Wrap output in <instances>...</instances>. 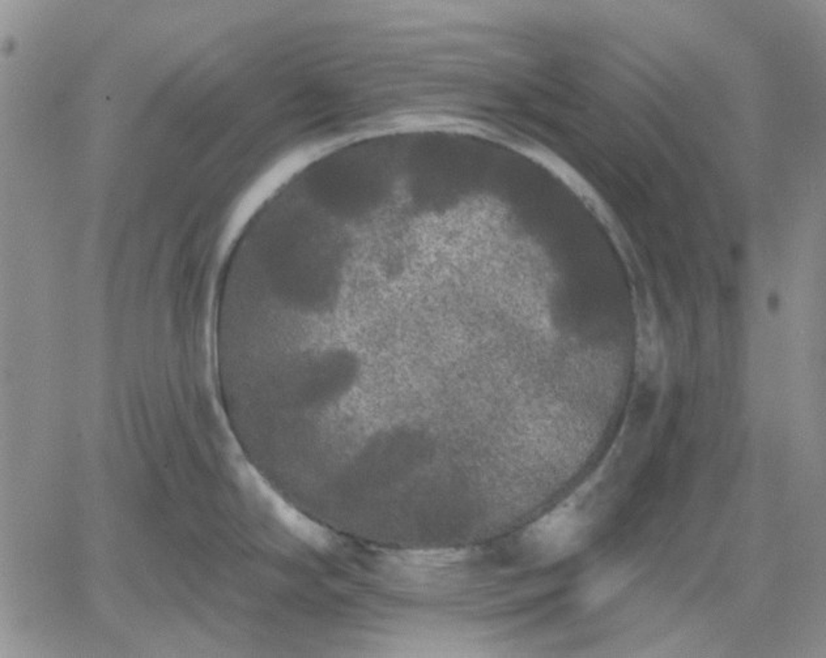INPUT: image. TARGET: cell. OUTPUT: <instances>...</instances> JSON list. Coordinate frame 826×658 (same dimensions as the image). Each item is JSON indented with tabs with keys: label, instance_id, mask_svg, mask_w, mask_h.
Listing matches in <instances>:
<instances>
[{
	"label": "cell",
	"instance_id": "cell-2",
	"mask_svg": "<svg viewBox=\"0 0 826 658\" xmlns=\"http://www.w3.org/2000/svg\"><path fill=\"white\" fill-rule=\"evenodd\" d=\"M621 577H609V579H603L600 582L595 583V585L592 586L591 591V600L600 601L603 598H607L610 593L615 592V589L620 588V583H621Z\"/></svg>",
	"mask_w": 826,
	"mask_h": 658
},
{
	"label": "cell",
	"instance_id": "cell-1",
	"mask_svg": "<svg viewBox=\"0 0 826 658\" xmlns=\"http://www.w3.org/2000/svg\"><path fill=\"white\" fill-rule=\"evenodd\" d=\"M583 532L580 514L573 508H561L535 525L532 543L548 555H561L579 543Z\"/></svg>",
	"mask_w": 826,
	"mask_h": 658
}]
</instances>
